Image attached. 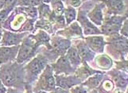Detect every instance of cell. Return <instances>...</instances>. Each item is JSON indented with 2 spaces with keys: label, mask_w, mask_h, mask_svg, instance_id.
Instances as JSON below:
<instances>
[{
  "label": "cell",
  "mask_w": 128,
  "mask_h": 93,
  "mask_svg": "<svg viewBox=\"0 0 128 93\" xmlns=\"http://www.w3.org/2000/svg\"><path fill=\"white\" fill-rule=\"evenodd\" d=\"M16 2L14 1V2L13 4H10V5L7 6L6 8L3 9V10H2L1 11H0V25L2 24V22L5 20V18H6V16L8 15V14L10 13V10L13 8V6H14V4Z\"/></svg>",
  "instance_id": "obj_24"
},
{
  "label": "cell",
  "mask_w": 128,
  "mask_h": 93,
  "mask_svg": "<svg viewBox=\"0 0 128 93\" xmlns=\"http://www.w3.org/2000/svg\"><path fill=\"white\" fill-rule=\"evenodd\" d=\"M64 15L66 18V20H67V23L70 24L76 18V10L72 6H68L64 10Z\"/></svg>",
  "instance_id": "obj_19"
},
{
  "label": "cell",
  "mask_w": 128,
  "mask_h": 93,
  "mask_svg": "<svg viewBox=\"0 0 128 93\" xmlns=\"http://www.w3.org/2000/svg\"><path fill=\"white\" fill-rule=\"evenodd\" d=\"M97 62L99 65L103 68H109L112 66V61L109 59V57L106 56H100L97 59Z\"/></svg>",
  "instance_id": "obj_20"
},
{
  "label": "cell",
  "mask_w": 128,
  "mask_h": 93,
  "mask_svg": "<svg viewBox=\"0 0 128 93\" xmlns=\"http://www.w3.org/2000/svg\"><path fill=\"white\" fill-rule=\"evenodd\" d=\"M38 46L39 44L33 35H29L25 38L19 47L18 54L16 58L17 63L22 64L34 56L35 52H36L37 47Z\"/></svg>",
  "instance_id": "obj_2"
},
{
  "label": "cell",
  "mask_w": 128,
  "mask_h": 93,
  "mask_svg": "<svg viewBox=\"0 0 128 93\" xmlns=\"http://www.w3.org/2000/svg\"><path fill=\"white\" fill-rule=\"evenodd\" d=\"M122 19L118 18H112L108 23H106V25L104 26V31L105 34H112V33H116V31L120 29Z\"/></svg>",
  "instance_id": "obj_13"
},
{
  "label": "cell",
  "mask_w": 128,
  "mask_h": 93,
  "mask_svg": "<svg viewBox=\"0 0 128 93\" xmlns=\"http://www.w3.org/2000/svg\"><path fill=\"white\" fill-rule=\"evenodd\" d=\"M114 81L118 88H126V84H127L126 79L120 74L116 75V76H114Z\"/></svg>",
  "instance_id": "obj_22"
},
{
  "label": "cell",
  "mask_w": 128,
  "mask_h": 93,
  "mask_svg": "<svg viewBox=\"0 0 128 93\" xmlns=\"http://www.w3.org/2000/svg\"><path fill=\"white\" fill-rule=\"evenodd\" d=\"M51 45H52V48H54V50H55L57 54H63L66 52V50L69 48L71 43L68 40L57 37V38H54L52 39Z\"/></svg>",
  "instance_id": "obj_8"
},
{
  "label": "cell",
  "mask_w": 128,
  "mask_h": 93,
  "mask_svg": "<svg viewBox=\"0 0 128 93\" xmlns=\"http://www.w3.org/2000/svg\"><path fill=\"white\" fill-rule=\"evenodd\" d=\"M54 88H55V80L54 76H52V71L50 66H47L38 80V84L36 86V89L52 91Z\"/></svg>",
  "instance_id": "obj_4"
},
{
  "label": "cell",
  "mask_w": 128,
  "mask_h": 93,
  "mask_svg": "<svg viewBox=\"0 0 128 93\" xmlns=\"http://www.w3.org/2000/svg\"><path fill=\"white\" fill-rule=\"evenodd\" d=\"M66 57H67V59L68 60L69 63L71 64V65H73L75 67L78 66L81 62L80 56L78 54L77 50L75 47H71L68 48Z\"/></svg>",
  "instance_id": "obj_14"
},
{
  "label": "cell",
  "mask_w": 128,
  "mask_h": 93,
  "mask_svg": "<svg viewBox=\"0 0 128 93\" xmlns=\"http://www.w3.org/2000/svg\"><path fill=\"white\" fill-rule=\"evenodd\" d=\"M23 69L18 63H7L0 68V80L6 87H16L22 82Z\"/></svg>",
  "instance_id": "obj_1"
},
{
  "label": "cell",
  "mask_w": 128,
  "mask_h": 93,
  "mask_svg": "<svg viewBox=\"0 0 128 93\" xmlns=\"http://www.w3.org/2000/svg\"><path fill=\"white\" fill-rule=\"evenodd\" d=\"M47 59L42 55H39L30 60L25 67V76L28 81H32V80L36 78L42 71L46 68L47 64Z\"/></svg>",
  "instance_id": "obj_3"
},
{
  "label": "cell",
  "mask_w": 128,
  "mask_h": 93,
  "mask_svg": "<svg viewBox=\"0 0 128 93\" xmlns=\"http://www.w3.org/2000/svg\"><path fill=\"white\" fill-rule=\"evenodd\" d=\"M20 3H24L23 5H26V6H34V5H39L41 3V2L39 1H20Z\"/></svg>",
  "instance_id": "obj_26"
},
{
  "label": "cell",
  "mask_w": 128,
  "mask_h": 93,
  "mask_svg": "<svg viewBox=\"0 0 128 93\" xmlns=\"http://www.w3.org/2000/svg\"><path fill=\"white\" fill-rule=\"evenodd\" d=\"M6 89L5 88V85L3 84L1 80H0V93H6Z\"/></svg>",
  "instance_id": "obj_29"
},
{
  "label": "cell",
  "mask_w": 128,
  "mask_h": 93,
  "mask_svg": "<svg viewBox=\"0 0 128 93\" xmlns=\"http://www.w3.org/2000/svg\"><path fill=\"white\" fill-rule=\"evenodd\" d=\"M37 93H46L45 91H39V92H38Z\"/></svg>",
  "instance_id": "obj_33"
},
{
  "label": "cell",
  "mask_w": 128,
  "mask_h": 93,
  "mask_svg": "<svg viewBox=\"0 0 128 93\" xmlns=\"http://www.w3.org/2000/svg\"><path fill=\"white\" fill-rule=\"evenodd\" d=\"M7 2H6V1H0V10H2V9L5 6H6V3Z\"/></svg>",
  "instance_id": "obj_30"
},
{
  "label": "cell",
  "mask_w": 128,
  "mask_h": 93,
  "mask_svg": "<svg viewBox=\"0 0 128 93\" xmlns=\"http://www.w3.org/2000/svg\"><path fill=\"white\" fill-rule=\"evenodd\" d=\"M2 30H0V43H1V39H2Z\"/></svg>",
  "instance_id": "obj_32"
},
{
  "label": "cell",
  "mask_w": 128,
  "mask_h": 93,
  "mask_svg": "<svg viewBox=\"0 0 128 93\" xmlns=\"http://www.w3.org/2000/svg\"><path fill=\"white\" fill-rule=\"evenodd\" d=\"M63 33L66 35H68V36H69V35L70 36H76V35H80L81 36L82 35L81 28L76 22H74L73 24H72Z\"/></svg>",
  "instance_id": "obj_16"
},
{
  "label": "cell",
  "mask_w": 128,
  "mask_h": 93,
  "mask_svg": "<svg viewBox=\"0 0 128 93\" xmlns=\"http://www.w3.org/2000/svg\"><path fill=\"white\" fill-rule=\"evenodd\" d=\"M26 35H27L26 33L16 34V33H12L4 30L0 45L2 46H6V47L19 46L20 43L25 38Z\"/></svg>",
  "instance_id": "obj_5"
},
{
  "label": "cell",
  "mask_w": 128,
  "mask_h": 93,
  "mask_svg": "<svg viewBox=\"0 0 128 93\" xmlns=\"http://www.w3.org/2000/svg\"><path fill=\"white\" fill-rule=\"evenodd\" d=\"M51 93H68V92L64 89H62L60 88H54V92H52Z\"/></svg>",
  "instance_id": "obj_27"
},
{
  "label": "cell",
  "mask_w": 128,
  "mask_h": 93,
  "mask_svg": "<svg viewBox=\"0 0 128 93\" xmlns=\"http://www.w3.org/2000/svg\"><path fill=\"white\" fill-rule=\"evenodd\" d=\"M72 93H87V91L83 87H75L72 89Z\"/></svg>",
  "instance_id": "obj_25"
},
{
  "label": "cell",
  "mask_w": 128,
  "mask_h": 93,
  "mask_svg": "<svg viewBox=\"0 0 128 93\" xmlns=\"http://www.w3.org/2000/svg\"><path fill=\"white\" fill-rule=\"evenodd\" d=\"M71 2L74 3V4H72L74 6H78L79 5H80V3H81L82 2Z\"/></svg>",
  "instance_id": "obj_31"
},
{
  "label": "cell",
  "mask_w": 128,
  "mask_h": 93,
  "mask_svg": "<svg viewBox=\"0 0 128 93\" xmlns=\"http://www.w3.org/2000/svg\"><path fill=\"white\" fill-rule=\"evenodd\" d=\"M91 93H97V92H96V91H92Z\"/></svg>",
  "instance_id": "obj_34"
},
{
  "label": "cell",
  "mask_w": 128,
  "mask_h": 93,
  "mask_svg": "<svg viewBox=\"0 0 128 93\" xmlns=\"http://www.w3.org/2000/svg\"><path fill=\"white\" fill-rule=\"evenodd\" d=\"M116 93H122V92H116Z\"/></svg>",
  "instance_id": "obj_35"
},
{
  "label": "cell",
  "mask_w": 128,
  "mask_h": 93,
  "mask_svg": "<svg viewBox=\"0 0 128 93\" xmlns=\"http://www.w3.org/2000/svg\"><path fill=\"white\" fill-rule=\"evenodd\" d=\"M78 21L80 22V24L84 27V34L88 35V34H100L102 32L97 29L96 26L91 23L89 21H88V18L84 15V14H82V13L80 12L79 14L78 17Z\"/></svg>",
  "instance_id": "obj_7"
},
{
  "label": "cell",
  "mask_w": 128,
  "mask_h": 93,
  "mask_svg": "<svg viewBox=\"0 0 128 93\" xmlns=\"http://www.w3.org/2000/svg\"><path fill=\"white\" fill-rule=\"evenodd\" d=\"M52 67H54V69L56 71V74H59L60 72L68 74L72 71L71 64L69 63V61L66 56H61L57 60L56 63L52 65Z\"/></svg>",
  "instance_id": "obj_9"
},
{
  "label": "cell",
  "mask_w": 128,
  "mask_h": 93,
  "mask_svg": "<svg viewBox=\"0 0 128 93\" xmlns=\"http://www.w3.org/2000/svg\"><path fill=\"white\" fill-rule=\"evenodd\" d=\"M76 50L78 51V54L80 55V56L82 58V60H84V61H89L92 60V58H93L95 56L94 52L84 42H80V44H78Z\"/></svg>",
  "instance_id": "obj_12"
},
{
  "label": "cell",
  "mask_w": 128,
  "mask_h": 93,
  "mask_svg": "<svg viewBox=\"0 0 128 93\" xmlns=\"http://www.w3.org/2000/svg\"><path fill=\"white\" fill-rule=\"evenodd\" d=\"M20 46L0 47V64L12 62L17 58Z\"/></svg>",
  "instance_id": "obj_6"
},
{
  "label": "cell",
  "mask_w": 128,
  "mask_h": 93,
  "mask_svg": "<svg viewBox=\"0 0 128 93\" xmlns=\"http://www.w3.org/2000/svg\"><path fill=\"white\" fill-rule=\"evenodd\" d=\"M92 71L88 67V66L86 65L85 67H81L80 69L78 70V76L79 77H80L81 79H84V78H85L88 76H90V75L92 74Z\"/></svg>",
  "instance_id": "obj_23"
},
{
  "label": "cell",
  "mask_w": 128,
  "mask_h": 93,
  "mask_svg": "<svg viewBox=\"0 0 128 93\" xmlns=\"http://www.w3.org/2000/svg\"><path fill=\"white\" fill-rule=\"evenodd\" d=\"M87 46L97 52H102L105 46L103 37H89L86 38Z\"/></svg>",
  "instance_id": "obj_10"
},
{
  "label": "cell",
  "mask_w": 128,
  "mask_h": 93,
  "mask_svg": "<svg viewBox=\"0 0 128 93\" xmlns=\"http://www.w3.org/2000/svg\"><path fill=\"white\" fill-rule=\"evenodd\" d=\"M102 78H103V74L101 75V73H100L98 75H96V76L90 78L86 83L84 84L88 86V88H95L99 84Z\"/></svg>",
  "instance_id": "obj_18"
},
{
  "label": "cell",
  "mask_w": 128,
  "mask_h": 93,
  "mask_svg": "<svg viewBox=\"0 0 128 93\" xmlns=\"http://www.w3.org/2000/svg\"><path fill=\"white\" fill-rule=\"evenodd\" d=\"M107 3H109L108 4V6H109L112 11L116 13V14L121 13L124 8V4H123L122 1H109L107 2Z\"/></svg>",
  "instance_id": "obj_17"
},
{
  "label": "cell",
  "mask_w": 128,
  "mask_h": 93,
  "mask_svg": "<svg viewBox=\"0 0 128 93\" xmlns=\"http://www.w3.org/2000/svg\"><path fill=\"white\" fill-rule=\"evenodd\" d=\"M125 24H124V26H123V28H122V31H121V33H122V34H123L124 35V37H126L127 36V30H126V28H127V25H126V21L124 22Z\"/></svg>",
  "instance_id": "obj_28"
},
{
  "label": "cell",
  "mask_w": 128,
  "mask_h": 93,
  "mask_svg": "<svg viewBox=\"0 0 128 93\" xmlns=\"http://www.w3.org/2000/svg\"><path fill=\"white\" fill-rule=\"evenodd\" d=\"M89 18L96 25H101L103 20V14H102V9L101 6H96L93 10H92L89 14H88Z\"/></svg>",
  "instance_id": "obj_15"
},
{
  "label": "cell",
  "mask_w": 128,
  "mask_h": 93,
  "mask_svg": "<svg viewBox=\"0 0 128 93\" xmlns=\"http://www.w3.org/2000/svg\"><path fill=\"white\" fill-rule=\"evenodd\" d=\"M56 84L62 88H70L72 85L77 84L78 83H80V80L76 77H73V76L65 77L63 76L56 75Z\"/></svg>",
  "instance_id": "obj_11"
},
{
  "label": "cell",
  "mask_w": 128,
  "mask_h": 93,
  "mask_svg": "<svg viewBox=\"0 0 128 93\" xmlns=\"http://www.w3.org/2000/svg\"><path fill=\"white\" fill-rule=\"evenodd\" d=\"M54 4V13L52 14V15L54 16V17H60L61 14L64 12V6H63V4L61 2L58 1V2H52Z\"/></svg>",
  "instance_id": "obj_21"
}]
</instances>
